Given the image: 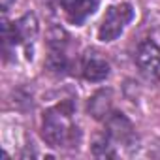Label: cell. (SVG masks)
<instances>
[{
    "label": "cell",
    "mask_w": 160,
    "mask_h": 160,
    "mask_svg": "<svg viewBox=\"0 0 160 160\" xmlns=\"http://www.w3.org/2000/svg\"><path fill=\"white\" fill-rule=\"evenodd\" d=\"M42 138L51 147H77L81 132L73 122V104L60 102L49 108L42 119Z\"/></svg>",
    "instance_id": "cell-1"
},
{
    "label": "cell",
    "mask_w": 160,
    "mask_h": 160,
    "mask_svg": "<svg viewBox=\"0 0 160 160\" xmlns=\"http://www.w3.org/2000/svg\"><path fill=\"white\" fill-rule=\"evenodd\" d=\"M0 2H2V12H4V13H8V12H10V8H12V4L15 2V0H0Z\"/></svg>",
    "instance_id": "cell-9"
},
{
    "label": "cell",
    "mask_w": 160,
    "mask_h": 160,
    "mask_svg": "<svg viewBox=\"0 0 160 160\" xmlns=\"http://www.w3.org/2000/svg\"><path fill=\"white\" fill-rule=\"evenodd\" d=\"M38 38V19L34 13H25L15 23H4L2 40H4V53L8 55L10 49L23 47L27 53L32 49Z\"/></svg>",
    "instance_id": "cell-2"
},
{
    "label": "cell",
    "mask_w": 160,
    "mask_h": 160,
    "mask_svg": "<svg viewBox=\"0 0 160 160\" xmlns=\"http://www.w3.org/2000/svg\"><path fill=\"white\" fill-rule=\"evenodd\" d=\"M134 19V10L130 4L122 2V4H115L109 6L100 27H98V40L104 43L115 42L126 28V25Z\"/></svg>",
    "instance_id": "cell-3"
},
{
    "label": "cell",
    "mask_w": 160,
    "mask_h": 160,
    "mask_svg": "<svg viewBox=\"0 0 160 160\" xmlns=\"http://www.w3.org/2000/svg\"><path fill=\"white\" fill-rule=\"evenodd\" d=\"M136 64L147 77L160 81V45L152 40L141 42L136 51Z\"/></svg>",
    "instance_id": "cell-4"
},
{
    "label": "cell",
    "mask_w": 160,
    "mask_h": 160,
    "mask_svg": "<svg viewBox=\"0 0 160 160\" xmlns=\"http://www.w3.org/2000/svg\"><path fill=\"white\" fill-rule=\"evenodd\" d=\"M89 111L94 119L106 121L113 113V109H111V92L109 91H98L89 100Z\"/></svg>",
    "instance_id": "cell-8"
},
{
    "label": "cell",
    "mask_w": 160,
    "mask_h": 160,
    "mask_svg": "<svg viewBox=\"0 0 160 160\" xmlns=\"http://www.w3.org/2000/svg\"><path fill=\"white\" fill-rule=\"evenodd\" d=\"M100 0H60V8L68 19V23L81 27L96 10Z\"/></svg>",
    "instance_id": "cell-6"
},
{
    "label": "cell",
    "mask_w": 160,
    "mask_h": 160,
    "mask_svg": "<svg viewBox=\"0 0 160 160\" xmlns=\"http://www.w3.org/2000/svg\"><path fill=\"white\" fill-rule=\"evenodd\" d=\"M104 132L109 136V139L115 145H132L136 141V132H134L132 122L122 113H117V111H113L106 119V130Z\"/></svg>",
    "instance_id": "cell-5"
},
{
    "label": "cell",
    "mask_w": 160,
    "mask_h": 160,
    "mask_svg": "<svg viewBox=\"0 0 160 160\" xmlns=\"http://www.w3.org/2000/svg\"><path fill=\"white\" fill-rule=\"evenodd\" d=\"M81 73L87 81L100 83L109 75V62L96 51H89L81 62Z\"/></svg>",
    "instance_id": "cell-7"
}]
</instances>
